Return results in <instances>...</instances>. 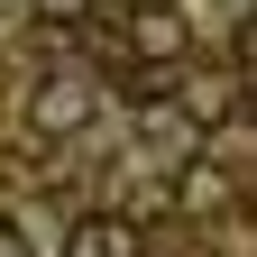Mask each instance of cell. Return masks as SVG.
I'll return each mask as SVG.
<instances>
[{
  "instance_id": "7",
  "label": "cell",
  "mask_w": 257,
  "mask_h": 257,
  "mask_svg": "<svg viewBox=\"0 0 257 257\" xmlns=\"http://www.w3.org/2000/svg\"><path fill=\"white\" fill-rule=\"evenodd\" d=\"M0 257H19V230H0Z\"/></svg>"
},
{
  "instance_id": "2",
  "label": "cell",
  "mask_w": 257,
  "mask_h": 257,
  "mask_svg": "<svg viewBox=\"0 0 257 257\" xmlns=\"http://www.w3.org/2000/svg\"><path fill=\"white\" fill-rule=\"evenodd\" d=\"M184 37H193V28H184V10H175V0H138V10H128V46H138L147 64L184 55Z\"/></svg>"
},
{
  "instance_id": "4",
  "label": "cell",
  "mask_w": 257,
  "mask_h": 257,
  "mask_svg": "<svg viewBox=\"0 0 257 257\" xmlns=\"http://www.w3.org/2000/svg\"><path fill=\"white\" fill-rule=\"evenodd\" d=\"M230 110H239V92L220 83V74H193V83L175 92V119H184V128H220Z\"/></svg>"
},
{
  "instance_id": "1",
  "label": "cell",
  "mask_w": 257,
  "mask_h": 257,
  "mask_svg": "<svg viewBox=\"0 0 257 257\" xmlns=\"http://www.w3.org/2000/svg\"><path fill=\"white\" fill-rule=\"evenodd\" d=\"M92 110H101V83H92V74H46L37 92H28V119H37L46 138H74V128H92Z\"/></svg>"
},
{
  "instance_id": "6",
  "label": "cell",
  "mask_w": 257,
  "mask_h": 257,
  "mask_svg": "<svg viewBox=\"0 0 257 257\" xmlns=\"http://www.w3.org/2000/svg\"><path fill=\"white\" fill-rule=\"evenodd\" d=\"M28 10H37V19H46V28H83V19H92V10H101V0H28Z\"/></svg>"
},
{
  "instance_id": "3",
  "label": "cell",
  "mask_w": 257,
  "mask_h": 257,
  "mask_svg": "<svg viewBox=\"0 0 257 257\" xmlns=\"http://www.w3.org/2000/svg\"><path fill=\"white\" fill-rule=\"evenodd\" d=\"M55 257H138V230H128L119 211H83L74 230H64V248Z\"/></svg>"
},
{
  "instance_id": "5",
  "label": "cell",
  "mask_w": 257,
  "mask_h": 257,
  "mask_svg": "<svg viewBox=\"0 0 257 257\" xmlns=\"http://www.w3.org/2000/svg\"><path fill=\"white\" fill-rule=\"evenodd\" d=\"M184 211H220V202H239V184H230V166H211V156H184Z\"/></svg>"
}]
</instances>
